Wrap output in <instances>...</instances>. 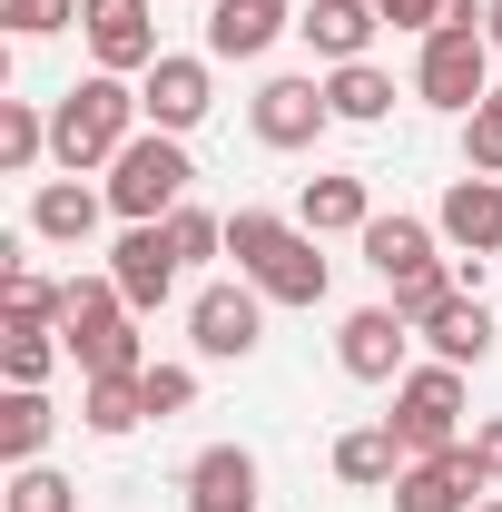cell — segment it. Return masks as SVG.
Instances as JSON below:
<instances>
[{"label":"cell","mask_w":502,"mask_h":512,"mask_svg":"<svg viewBox=\"0 0 502 512\" xmlns=\"http://www.w3.org/2000/svg\"><path fill=\"white\" fill-rule=\"evenodd\" d=\"M404 463H414V453L394 444V424H355V434L335 444V483H355V493H394Z\"/></svg>","instance_id":"cell-20"},{"label":"cell","mask_w":502,"mask_h":512,"mask_svg":"<svg viewBox=\"0 0 502 512\" xmlns=\"http://www.w3.org/2000/svg\"><path fill=\"white\" fill-rule=\"evenodd\" d=\"M138 394H148V414L168 424V414H188V404H197V375H188V365H148V375H138Z\"/></svg>","instance_id":"cell-30"},{"label":"cell","mask_w":502,"mask_h":512,"mask_svg":"<svg viewBox=\"0 0 502 512\" xmlns=\"http://www.w3.org/2000/svg\"><path fill=\"white\" fill-rule=\"evenodd\" d=\"M188 512H256V453L247 444H207L188 463Z\"/></svg>","instance_id":"cell-17"},{"label":"cell","mask_w":502,"mask_h":512,"mask_svg":"<svg viewBox=\"0 0 502 512\" xmlns=\"http://www.w3.org/2000/svg\"><path fill=\"white\" fill-rule=\"evenodd\" d=\"M158 0H79V30H89V60L109 69V79H128V69H158L168 50H158V20H148Z\"/></svg>","instance_id":"cell-7"},{"label":"cell","mask_w":502,"mask_h":512,"mask_svg":"<svg viewBox=\"0 0 502 512\" xmlns=\"http://www.w3.org/2000/svg\"><path fill=\"white\" fill-rule=\"evenodd\" d=\"M483 493H493V473H483V453H473V444L424 453V463L394 473V512H473Z\"/></svg>","instance_id":"cell-8"},{"label":"cell","mask_w":502,"mask_h":512,"mask_svg":"<svg viewBox=\"0 0 502 512\" xmlns=\"http://www.w3.org/2000/svg\"><path fill=\"white\" fill-rule=\"evenodd\" d=\"M473 512H502V493H483V503H473Z\"/></svg>","instance_id":"cell-36"},{"label":"cell","mask_w":502,"mask_h":512,"mask_svg":"<svg viewBox=\"0 0 502 512\" xmlns=\"http://www.w3.org/2000/svg\"><path fill=\"white\" fill-rule=\"evenodd\" d=\"M414 99H434V109H453V119H473V109L493 99V40H483V30H434L424 60H414Z\"/></svg>","instance_id":"cell-5"},{"label":"cell","mask_w":502,"mask_h":512,"mask_svg":"<svg viewBox=\"0 0 502 512\" xmlns=\"http://www.w3.org/2000/svg\"><path fill=\"white\" fill-rule=\"evenodd\" d=\"M325 99H335V119L375 128L384 109H394V79H384L375 60H345V69H325Z\"/></svg>","instance_id":"cell-22"},{"label":"cell","mask_w":502,"mask_h":512,"mask_svg":"<svg viewBox=\"0 0 502 512\" xmlns=\"http://www.w3.org/2000/svg\"><path fill=\"white\" fill-rule=\"evenodd\" d=\"M89 434H128V424H148V394H138V375H89Z\"/></svg>","instance_id":"cell-26"},{"label":"cell","mask_w":502,"mask_h":512,"mask_svg":"<svg viewBox=\"0 0 502 512\" xmlns=\"http://www.w3.org/2000/svg\"><path fill=\"white\" fill-rule=\"evenodd\" d=\"M0 512H79V483H69V473H50V463H20Z\"/></svg>","instance_id":"cell-27"},{"label":"cell","mask_w":502,"mask_h":512,"mask_svg":"<svg viewBox=\"0 0 502 512\" xmlns=\"http://www.w3.org/2000/svg\"><path fill=\"white\" fill-rule=\"evenodd\" d=\"M158 10H168V0H158Z\"/></svg>","instance_id":"cell-37"},{"label":"cell","mask_w":502,"mask_h":512,"mask_svg":"<svg viewBox=\"0 0 502 512\" xmlns=\"http://www.w3.org/2000/svg\"><path fill=\"white\" fill-rule=\"evenodd\" d=\"M384 424H394V444L414 453V463L424 453H453L463 444V365H414V375L394 384V414Z\"/></svg>","instance_id":"cell-4"},{"label":"cell","mask_w":502,"mask_h":512,"mask_svg":"<svg viewBox=\"0 0 502 512\" xmlns=\"http://www.w3.org/2000/svg\"><path fill=\"white\" fill-rule=\"evenodd\" d=\"M50 424H60L50 394H40V384H10V404H0V453H10V463H40Z\"/></svg>","instance_id":"cell-23"},{"label":"cell","mask_w":502,"mask_h":512,"mask_svg":"<svg viewBox=\"0 0 502 512\" xmlns=\"http://www.w3.org/2000/svg\"><path fill=\"white\" fill-rule=\"evenodd\" d=\"M60 355H69L60 325H10V335H0V375H10V384H50Z\"/></svg>","instance_id":"cell-25"},{"label":"cell","mask_w":502,"mask_h":512,"mask_svg":"<svg viewBox=\"0 0 502 512\" xmlns=\"http://www.w3.org/2000/svg\"><path fill=\"white\" fill-rule=\"evenodd\" d=\"M227 256H237V276L266 306H325V256H315L306 227H286L266 207H237L227 217Z\"/></svg>","instance_id":"cell-1"},{"label":"cell","mask_w":502,"mask_h":512,"mask_svg":"<svg viewBox=\"0 0 502 512\" xmlns=\"http://www.w3.org/2000/svg\"><path fill=\"white\" fill-rule=\"evenodd\" d=\"M434 217H404V207H394V217H375V227H365V237H355V247H365V266H375L384 286H404V276H424V266H443L434 256Z\"/></svg>","instance_id":"cell-16"},{"label":"cell","mask_w":502,"mask_h":512,"mask_svg":"<svg viewBox=\"0 0 502 512\" xmlns=\"http://www.w3.org/2000/svg\"><path fill=\"white\" fill-rule=\"evenodd\" d=\"M168 237H178V256H188V266H207V256L227 247V217H207V207H178V217H168Z\"/></svg>","instance_id":"cell-31"},{"label":"cell","mask_w":502,"mask_h":512,"mask_svg":"<svg viewBox=\"0 0 502 512\" xmlns=\"http://www.w3.org/2000/svg\"><path fill=\"white\" fill-rule=\"evenodd\" d=\"M463 168L473 178H502V79H493V99L463 119Z\"/></svg>","instance_id":"cell-28"},{"label":"cell","mask_w":502,"mask_h":512,"mask_svg":"<svg viewBox=\"0 0 502 512\" xmlns=\"http://www.w3.org/2000/svg\"><path fill=\"white\" fill-rule=\"evenodd\" d=\"M375 30H384V10H375V0H315L306 20H296V40H306L325 69L365 60V50H375Z\"/></svg>","instance_id":"cell-15"},{"label":"cell","mask_w":502,"mask_h":512,"mask_svg":"<svg viewBox=\"0 0 502 512\" xmlns=\"http://www.w3.org/2000/svg\"><path fill=\"white\" fill-rule=\"evenodd\" d=\"M424 345H434V365H483V355H493V306H483V296H453V306L424 325Z\"/></svg>","instance_id":"cell-21"},{"label":"cell","mask_w":502,"mask_h":512,"mask_svg":"<svg viewBox=\"0 0 502 512\" xmlns=\"http://www.w3.org/2000/svg\"><path fill=\"white\" fill-rule=\"evenodd\" d=\"M375 10H384V30H414V40H434L453 0H375Z\"/></svg>","instance_id":"cell-33"},{"label":"cell","mask_w":502,"mask_h":512,"mask_svg":"<svg viewBox=\"0 0 502 512\" xmlns=\"http://www.w3.org/2000/svg\"><path fill=\"white\" fill-rule=\"evenodd\" d=\"M138 109H148V128L188 138V128L217 109V69H207V60H188V50H168L158 69H138Z\"/></svg>","instance_id":"cell-9"},{"label":"cell","mask_w":502,"mask_h":512,"mask_svg":"<svg viewBox=\"0 0 502 512\" xmlns=\"http://www.w3.org/2000/svg\"><path fill=\"white\" fill-rule=\"evenodd\" d=\"M247 119H256V138H266V148H315V138H325V119H335V99H325V79H266Z\"/></svg>","instance_id":"cell-12"},{"label":"cell","mask_w":502,"mask_h":512,"mask_svg":"<svg viewBox=\"0 0 502 512\" xmlns=\"http://www.w3.org/2000/svg\"><path fill=\"white\" fill-rule=\"evenodd\" d=\"M109 276H119V296L148 316V306H168L178 296V276H188V256H178V237H168V217L158 227H128L119 247H109Z\"/></svg>","instance_id":"cell-10"},{"label":"cell","mask_w":502,"mask_h":512,"mask_svg":"<svg viewBox=\"0 0 502 512\" xmlns=\"http://www.w3.org/2000/svg\"><path fill=\"white\" fill-rule=\"evenodd\" d=\"M404 345H414V325L394 316V306H355V316L335 325V365L355 384H404Z\"/></svg>","instance_id":"cell-11"},{"label":"cell","mask_w":502,"mask_h":512,"mask_svg":"<svg viewBox=\"0 0 502 512\" xmlns=\"http://www.w3.org/2000/svg\"><path fill=\"white\" fill-rule=\"evenodd\" d=\"M99 217H109V197L79 188V178H50V188L30 197V237H50V247H89Z\"/></svg>","instance_id":"cell-18"},{"label":"cell","mask_w":502,"mask_h":512,"mask_svg":"<svg viewBox=\"0 0 502 512\" xmlns=\"http://www.w3.org/2000/svg\"><path fill=\"white\" fill-rule=\"evenodd\" d=\"M296 227H306V237H365V227H375V197H365V178H306V197H296Z\"/></svg>","instance_id":"cell-19"},{"label":"cell","mask_w":502,"mask_h":512,"mask_svg":"<svg viewBox=\"0 0 502 512\" xmlns=\"http://www.w3.org/2000/svg\"><path fill=\"white\" fill-rule=\"evenodd\" d=\"M138 119H148V109H138V89L99 69V79L60 89V109H50V158H60L69 178H79V168H109L128 138H138Z\"/></svg>","instance_id":"cell-2"},{"label":"cell","mask_w":502,"mask_h":512,"mask_svg":"<svg viewBox=\"0 0 502 512\" xmlns=\"http://www.w3.org/2000/svg\"><path fill=\"white\" fill-rule=\"evenodd\" d=\"M40 158H50V119H40L30 99H0V168H10V178H30Z\"/></svg>","instance_id":"cell-24"},{"label":"cell","mask_w":502,"mask_h":512,"mask_svg":"<svg viewBox=\"0 0 502 512\" xmlns=\"http://www.w3.org/2000/svg\"><path fill=\"white\" fill-rule=\"evenodd\" d=\"M188 335H197V355H207V365H247L256 335H266V296H256L247 276H237V286H197Z\"/></svg>","instance_id":"cell-6"},{"label":"cell","mask_w":502,"mask_h":512,"mask_svg":"<svg viewBox=\"0 0 502 512\" xmlns=\"http://www.w3.org/2000/svg\"><path fill=\"white\" fill-rule=\"evenodd\" d=\"M286 30H296L286 0H217L207 10V60H266Z\"/></svg>","instance_id":"cell-13"},{"label":"cell","mask_w":502,"mask_h":512,"mask_svg":"<svg viewBox=\"0 0 502 512\" xmlns=\"http://www.w3.org/2000/svg\"><path fill=\"white\" fill-rule=\"evenodd\" d=\"M434 227H443L463 256H502V178H473V168H463V178L443 188Z\"/></svg>","instance_id":"cell-14"},{"label":"cell","mask_w":502,"mask_h":512,"mask_svg":"<svg viewBox=\"0 0 502 512\" xmlns=\"http://www.w3.org/2000/svg\"><path fill=\"white\" fill-rule=\"evenodd\" d=\"M0 20H10L20 40H50V30H69V20H79V0H0Z\"/></svg>","instance_id":"cell-32"},{"label":"cell","mask_w":502,"mask_h":512,"mask_svg":"<svg viewBox=\"0 0 502 512\" xmlns=\"http://www.w3.org/2000/svg\"><path fill=\"white\" fill-rule=\"evenodd\" d=\"M473 453H483V473L502 483V414H483V424H473Z\"/></svg>","instance_id":"cell-34"},{"label":"cell","mask_w":502,"mask_h":512,"mask_svg":"<svg viewBox=\"0 0 502 512\" xmlns=\"http://www.w3.org/2000/svg\"><path fill=\"white\" fill-rule=\"evenodd\" d=\"M483 40H493V50H502V0H493V10H483Z\"/></svg>","instance_id":"cell-35"},{"label":"cell","mask_w":502,"mask_h":512,"mask_svg":"<svg viewBox=\"0 0 502 512\" xmlns=\"http://www.w3.org/2000/svg\"><path fill=\"white\" fill-rule=\"evenodd\" d=\"M188 148L168 138V128H138L119 158H109V207H119L128 227H158V217H178L188 207Z\"/></svg>","instance_id":"cell-3"},{"label":"cell","mask_w":502,"mask_h":512,"mask_svg":"<svg viewBox=\"0 0 502 512\" xmlns=\"http://www.w3.org/2000/svg\"><path fill=\"white\" fill-rule=\"evenodd\" d=\"M60 296L69 286H50L40 266H10V325H60Z\"/></svg>","instance_id":"cell-29"}]
</instances>
